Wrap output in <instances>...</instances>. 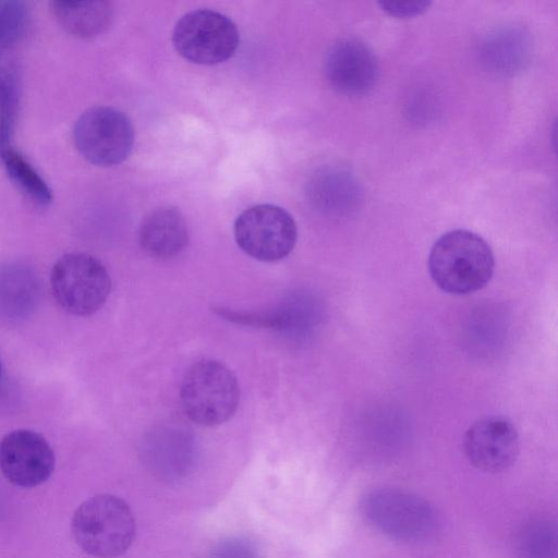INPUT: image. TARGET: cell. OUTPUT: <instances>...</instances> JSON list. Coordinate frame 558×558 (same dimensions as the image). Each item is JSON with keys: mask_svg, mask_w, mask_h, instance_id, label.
<instances>
[{"mask_svg": "<svg viewBox=\"0 0 558 558\" xmlns=\"http://www.w3.org/2000/svg\"><path fill=\"white\" fill-rule=\"evenodd\" d=\"M50 286L56 302L65 312L88 316L106 303L111 279L98 258L87 253L73 252L62 255L54 263Z\"/></svg>", "mask_w": 558, "mask_h": 558, "instance_id": "277c9868", "label": "cell"}, {"mask_svg": "<svg viewBox=\"0 0 558 558\" xmlns=\"http://www.w3.org/2000/svg\"><path fill=\"white\" fill-rule=\"evenodd\" d=\"M38 295L34 272L20 265L0 269V316L7 320H20L33 311Z\"/></svg>", "mask_w": 558, "mask_h": 558, "instance_id": "5bb4252c", "label": "cell"}, {"mask_svg": "<svg viewBox=\"0 0 558 558\" xmlns=\"http://www.w3.org/2000/svg\"><path fill=\"white\" fill-rule=\"evenodd\" d=\"M324 73L336 90L347 95H361L375 86L379 65L374 51L365 43L345 38L327 52Z\"/></svg>", "mask_w": 558, "mask_h": 558, "instance_id": "8fae6325", "label": "cell"}, {"mask_svg": "<svg viewBox=\"0 0 558 558\" xmlns=\"http://www.w3.org/2000/svg\"><path fill=\"white\" fill-rule=\"evenodd\" d=\"M353 183L348 173L326 170L314 177L310 194L319 208L338 213L352 205L351 199L356 194Z\"/></svg>", "mask_w": 558, "mask_h": 558, "instance_id": "e0dca14e", "label": "cell"}, {"mask_svg": "<svg viewBox=\"0 0 558 558\" xmlns=\"http://www.w3.org/2000/svg\"><path fill=\"white\" fill-rule=\"evenodd\" d=\"M432 2L426 0H410V1H388L383 0L378 5L383 11L396 17H412L425 12Z\"/></svg>", "mask_w": 558, "mask_h": 558, "instance_id": "d6986e66", "label": "cell"}, {"mask_svg": "<svg viewBox=\"0 0 558 558\" xmlns=\"http://www.w3.org/2000/svg\"><path fill=\"white\" fill-rule=\"evenodd\" d=\"M29 10L25 2L10 0L0 2V47L10 49L26 33Z\"/></svg>", "mask_w": 558, "mask_h": 558, "instance_id": "ac0fdd59", "label": "cell"}, {"mask_svg": "<svg viewBox=\"0 0 558 558\" xmlns=\"http://www.w3.org/2000/svg\"><path fill=\"white\" fill-rule=\"evenodd\" d=\"M494 268V254L488 243L464 229L442 234L428 256L433 281L440 290L456 295L483 289L490 281Z\"/></svg>", "mask_w": 558, "mask_h": 558, "instance_id": "6da1fadb", "label": "cell"}, {"mask_svg": "<svg viewBox=\"0 0 558 558\" xmlns=\"http://www.w3.org/2000/svg\"><path fill=\"white\" fill-rule=\"evenodd\" d=\"M1 156L8 177L25 196L39 206L50 204V187L24 156L10 146L1 149Z\"/></svg>", "mask_w": 558, "mask_h": 558, "instance_id": "2e32d148", "label": "cell"}, {"mask_svg": "<svg viewBox=\"0 0 558 558\" xmlns=\"http://www.w3.org/2000/svg\"><path fill=\"white\" fill-rule=\"evenodd\" d=\"M210 558H256V555L243 541L230 539L221 543Z\"/></svg>", "mask_w": 558, "mask_h": 558, "instance_id": "ffe728a7", "label": "cell"}, {"mask_svg": "<svg viewBox=\"0 0 558 558\" xmlns=\"http://www.w3.org/2000/svg\"><path fill=\"white\" fill-rule=\"evenodd\" d=\"M363 513L369 523L398 539L417 541L435 530L436 517L432 507L421 498L392 490H374L364 498Z\"/></svg>", "mask_w": 558, "mask_h": 558, "instance_id": "ba28073f", "label": "cell"}, {"mask_svg": "<svg viewBox=\"0 0 558 558\" xmlns=\"http://www.w3.org/2000/svg\"><path fill=\"white\" fill-rule=\"evenodd\" d=\"M73 141L85 160L111 167L123 162L131 154L134 128L124 112L111 107H93L76 120Z\"/></svg>", "mask_w": 558, "mask_h": 558, "instance_id": "5b68a950", "label": "cell"}, {"mask_svg": "<svg viewBox=\"0 0 558 558\" xmlns=\"http://www.w3.org/2000/svg\"><path fill=\"white\" fill-rule=\"evenodd\" d=\"M189 227L183 215L166 206L150 211L142 220L138 242L150 257L170 259L180 255L189 244Z\"/></svg>", "mask_w": 558, "mask_h": 558, "instance_id": "7c38bea8", "label": "cell"}, {"mask_svg": "<svg viewBox=\"0 0 558 558\" xmlns=\"http://www.w3.org/2000/svg\"><path fill=\"white\" fill-rule=\"evenodd\" d=\"M22 95V75L16 58L0 50V146H10Z\"/></svg>", "mask_w": 558, "mask_h": 558, "instance_id": "9a60e30c", "label": "cell"}, {"mask_svg": "<svg viewBox=\"0 0 558 558\" xmlns=\"http://www.w3.org/2000/svg\"><path fill=\"white\" fill-rule=\"evenodd\" d=\"M240 41L236 25L226 15L208 9L184 14L172 32V44L180 56L196 64L223 62Z\"/></svg>", "mask_w": 558, "mask_h": 558, "instance_id": "8992f818", "label": "cell"}, {"mask_svg": "<svg viewBox=\"0 0 558 558\" xmlns=\"http://www.w3.org/2000/svg\"><path fill=\"white\" fill-rule=\"evenodd\" d=\"M180 400L184 413L202 426H216L229 421L240 401L235 375L223 363L204 359L185 373Z\"/></svg>", "mask_w": 558, "mask_h": 558, "instance_id": "3957f363", "label": "cell"}, {"mask_svg": "<svg viewBox=\"0 0 558 558\" xmlns=\"http://www.w3.org/2000/svg\"><path fill=\"white\" fill-rule=\"evenodd\" d=\"M239 247L262 262L287 257L295 246L298 228L293 217L283 208L262 204L243 210L233 226Z\"/></svg>", "mask_w": 558, "mask_h": 558, "instance_id": "52a82bcc", "label": "cell"}, {"mask_svg": "<svg viewBox=\"0 0 558 558\" xmlns=\"http://www.w3.org/2000/svg\"><path fill=\"white\" fill-rule=\"evenodd\" d=\"M50 10L58 24L77 38L102 34L113 20L112 4L104 0L52 1Z\"/></svg>", "mask_w": 558, "mask_h": 558, "instance_id": "4fadbf2b", "label": "cell"}, {"mask_svg": "<svg viewBox=\"0 0 558 558\" xmlns=\"http://www.w3.org/2000/svg\"><path fill=\"white\" fill-rule=\"evenodd\" d=\"M54 468V453L46 438L31 429H15L0 441V470L15 486L31 488L46 482Z\"/></svg>", "mask_w": 558, "mask_h": 558, "instance_id": "9c48e42d", "label": "cell"}, {"mask_svg": "<svg viewBox=\"0 0 558 558\" xmlns=\"http://www.w3.org/2000/svg\"><path fill=\"white\" fill-rule=\"evenodd\" d=\"M71 527L82 550L97 558L123 555L133 543L136 531L130 506L109 494L83 501L73 514Z\"/></svg>", "mask_w": 558, "mask_h": 558, "instance_id": "7a4b0ae2", "label": "cell"}, {"mask_svg": "<svg viewBox=\"0 0 558 558\" xmlns=\"http://www.w3.org/2000/svg\"><path fill=\"white\" fill-rule=\"evenodd\" d=\"M0 375H1V361H0Z\"/></svg>", "mask_w": 558, "mask_h": 558, "instance_id": "44dd1931", "label": "cell"}, {"mask_svg": "<svg viewBox=\"0 0 558 558\" xmlns=\"http://www.w3.org/2000/svg\"><path fill=\"white\" fill-rule=\"evenodd\" d=\"M464 451L478 470L498 473L509 469L519 456V435L514 425L501 416L484 417L465 432Z\"/></svg>", "mask_w": 558, "mask_h": 558, "instance_id": "30bf717a", "label": "cell"}]
</instances>
